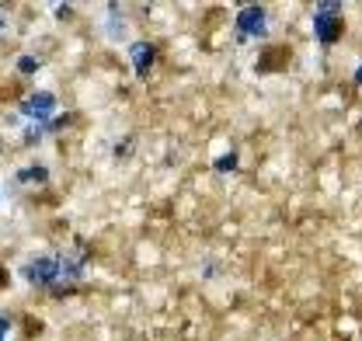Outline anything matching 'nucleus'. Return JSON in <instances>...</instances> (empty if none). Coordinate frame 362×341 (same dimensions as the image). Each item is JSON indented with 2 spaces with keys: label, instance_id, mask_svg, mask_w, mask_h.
I'll return each mask as SVG.
<instances>
[{
  "label": "nucleus",
  "instance_id": "obj_1",
  "mask_svg": "<svg viewBox=\"0 0 362 341\" xmlns=\"http://www.w3.org/2000/svg\"><path fill=\"white\" fill-rule=\"evenodd\" d=\"M342 28H345L342 7H338V4H321V7H317V18H314V32H317L321 46L338 42V39H342Z\"/></svg>",
  "mask_w": 362,
  "mask_h": 341
},
{
  "label": "nucleus",
  "instance_id": "obj_2",
  "mask_svg": "<svg viewBox=\"0 0 362 341\" xmlns=\"http://www.w3.org/2000/svg\"><path fill=\"white\" fill-rule=\"evenodd\" d=\"M25 279H32L35 286H56L60 282V258H35L25 268Z\"/></svg>",
  "mask_w": 362,
  "mask_h": 341
},
{
  "label": "nucleus",
  "instance_id": "obj_3",
  "mask_svg": "<svg viewBox=\"0 0 362 341\" xmlns=\"http://www.w3.org/2000/svg\"><path fill=\"white\" fill-rule=\"evenodd\" d=\"M237 32L241 35H265L269 32V14L265 7H244L237 14Z\"/></svg>",
  "mask_w": 362,
  "mask_h": 341
},
{
  "label": "nucleus",
  "instance_id": "obj_4",
  "mask_svg": "<svg viewBox=\"0 0 362 341\" xmlns=\"http://www.w3.org/2000/svg\"><path fill=\"white\" fill-rule=\"evenodd\" d=\"M129 56H133V63H136V74L147 77V74H150V63H154V46H150V42H136V46H129Z\"/></svg>",
  "mask_w": 362,
  "mask_h": 341
},
{
  "label": "nucleus",
  "instance_id": "obj_5",
  "mask_svg": "<svg viewBox=\"0 0 362 341\" xmlns=\"http://www.w3.org/2000/svg\"><path fill=\"white\" fill-rule=\"evenodd\" d=\"M28 115H35V119H46V115H53V108H56V98L53 94H32L25 105H21Z\"/></svg>",
  "mask_w": 362,
  "mask_h": 341
},
{
  "label": "nucleus",
  "instance_id": "obj_6",
  "mask_svg": "<svg viewBox=\"0 0 362 341\" xmlns=\"http://www.w3.org/2000/svg\"><path fill=\"white\" fill-rule=\"evenodd\" d=\"M234 168H237V157H234V154H227L223 161H216V170H234Z\"/></svg>",
  "mask_w": 362,
  "mask_h": 341
},
{
  "label": "nucleus",
  "instance_id": "obj_7",
  "mask_svg": "<svg viewBox=\"0 0 362 341\" xmlns=\"http://www.w3.org/2000/svg\"><path fill=\"white\" fill-rule=\"evenodd\" d=\"M35 67H39V63H35V60H32V56H25V60H21V70H25V74H32V70H35Z\"/></svg>",
  "mask_w": 362,
  "mask_h": 341
},
{
  "label": "nucleus",
  "instance_id": "obj_8",
  "mask_svg": "<svg viewBox=\"0 0 362 341\" xmlns=\"http://www.w3.org/2000/svg\"><path fill=\"white\" fill-rule=\"evenodd\" d=\"M4 331H7V317H0V335H4Z\"/></svg>",
  "mask_w": 362,
  "mask_h": 341
},
{
  "label": "nucleus",
  "instance_id": "obj_9",
  "mask_svg": "<svg viewBox=\"0 0 362 341\" xmlns=\"http://www.w3.org/2000/svg\"><path fill=\"white\" fill-rule=\"evenodd\" d=\"M356 84H359V87H362V67H359V74H356Z\"/></svg>",
  "mask_w": 362,
  "mask_h": 341
}]
</instances>
